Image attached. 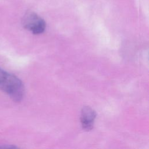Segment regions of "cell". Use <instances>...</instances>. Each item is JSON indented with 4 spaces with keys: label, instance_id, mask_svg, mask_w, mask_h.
Instances as JSON below:
<instances>
[{
    "label": "cell",
    "instance_id": "3",
    "mask_svg": "<svg viewBox=\"0 0 149 149\" xmlns=\"http://www.w3.org/2000/svg\"><path fill=\"white\" fill-rule=\"evenodd\" d=\"M96 115L95 111L91 107L85 106L82 108L80 120L84 130L88 131L92 129Z\"/></svg>",
    "mask_w": 149,
    "mask_h": 149
},
{
    "label": "cell",
    "instance_id": "2",
    "mask_svg": "<svg viewBox=\"0 0 149 149\" xmlns=\"http://www.w3.org/2000/svg\"><path fill=\"white\" fill-rule=\"evenodd\" d=\"M22 24L26 29L34 34L42 33L46 27L44 20L33 12H28L24 15Z\"/></svg>",
    "mask_w": 149,
    "mask_h": 149
},
{
    "label": "cell",
    "instance_id": "1",
    "mask_svg": "<svg viewBox=\"0 0 149 149\" xmlns=\"http://www.w3.org/2000/svg\"><path fill=\"white\" fill-rule=\"evenodd\" d=\"M0 90L16 102L20 101L24 96V87L20 79L0 68Z\"/></svg>",
    "mask_w": 149,
    "mask_h": 149
},
{
    "label": "cell",
    "instance_id": "4",
    "mask_svg": "<svg viewBox=\"0 0 149 149\" xmlns=\"http://www.w3.org/2000/svg\"><path fill=\"white\" fill-rule=\"evenodd\" d=\"M0 148H16V146H10L9 144L8 145H3V146H0Z\"/></svg>",
    "mask_w": 149,
    "mask_h": 149
}]
</instances>
